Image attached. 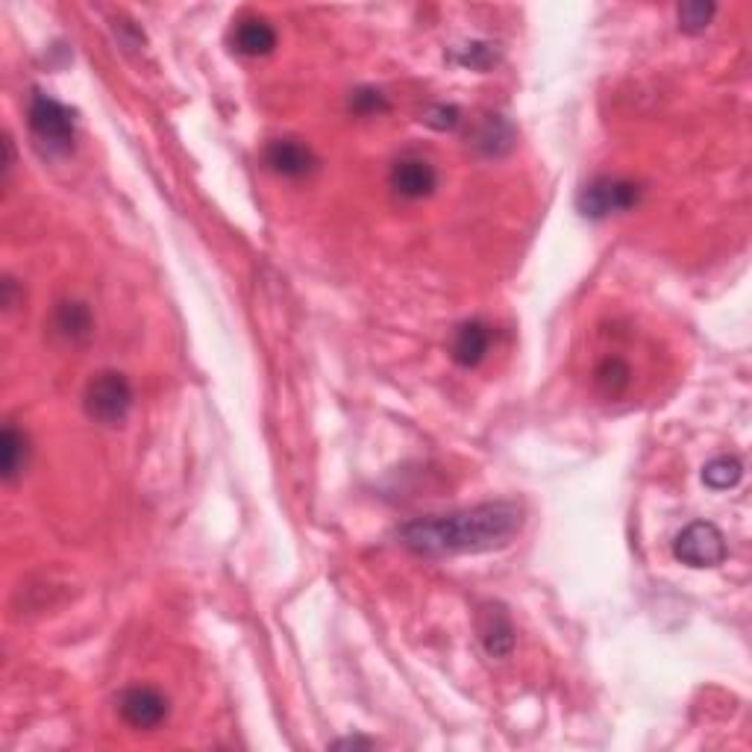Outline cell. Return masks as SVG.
Listing matches in <instances>:
<instances>
[{
  "label": "cell",
  "instance_id": "cell-2",
  "mask_svg": "<svg viewBox=\"0 0 752 752\" xmlns=\"http://www.w3.org/2000/svg\"><path fill=\"white\" fill-rule=\"evenodd\" d=\"M83 409L94 423L103 426H121L133 409V386L121 371H101L89 379L83 395Z\"/></svg>",
  "mask_w": 752,
  "mask_h": 752
},
{
  "label": "cell",
  "instance_id": "cell-9",
  "mask_svg": "<svg viewBox=\"0 0 752 752\" xmlns=\"http://www.w3.org/2000/svg\"><path fill=\"white\" fill-rule=\"evenodd\" d=\"M267 168L288 180H300V176L312 174L318 159H315L312 147L304 145L300 138H276L265 150Z\"/></svg>",
  "mask_w": 752,
  "mask_h": 752
},
{
  "label": "cell",
  "instance_id": "cell-20",
  "mask_svg": "<svg viewBox=\"0 0 752 752\" xmlns=\"http://www.w3.org/2000/svg\"><path fill=\"white\" fill-rule=\"evenodd\" d=\"M332 747L335 750H350V747H374V741H367V738H344V741H335Z\"/></svg>",
  "mask_w": 752,
  "mask_h": 752
},
{
  "label": "cell",
  "instance_id": "cell-1",
  "mask_svg": "<svg viewBox=\"0 0 752 752\" xmlns=\"http://www.w3.org/2000/svg\"><path fill=\"white\" fill-rule=\"evenodd\" d=\"M523 509L512 500H494L449 514L414 517L397 529L406 550L418 556H459L505 547L521 533Z\"/></svg>",
  "mask_w": 752,
  "mask_h": 752
},
{
  "label": "cell",
  "instance_id": "cell-16",
  "mask_svg": "<svg viewBox=\"0 0 752 752\" xmlns=\"http://www.w3.org/2000/svg\"><path fill=\"white\" fill-rule=\"evenodd\" d=\"M743 479V462L738 456H717L703 468V482L711 491H729Z\"/></svg>",
  "mask_w": 752,
  "mask_h": 752
},
{
  "label": "cell",
  "instance_id": "cell-7",
  "mask_svg": "<svg viewBox=\"0 0 752 752\" xmlns=\"http://www.w3.org/2000/svg\"><path fill=\"white\" fill-rule=\"evenodd\" d=\"M477 633L479 641L486 647V652L491 659H509L514 652V643H517V633H514V624L509 612L497 603H488V606L479 608L477 615Z\"/></svg>",
  "mask_w": 752,
  "mask_h": 752
},
{
  "label": "cell",
  "instance_id": "cell-10",
  "mask_svg": "<svg viewBox=\"0 0 752 752\" xmlns=\"http://www.w3.org/2000/svg\"><path fill=\"white\" fill-rule=\"evenodd\" d=\"M488 347H491V327L482 321H468L462 323L456 335H453L449 356H453L456 365L477 367L488 356Z\"/></svg>",
  "mask_w": 752,
  "mask_h": 752
},
{
  "label": "cell",
  "instance_id": "cell-3",
  "mask_svg": "<svg viewBox=\"0 0 752 752\" xmlns=\"http://www.w3.org/2000/svg\"><path fill=\"white\" fill-rule=\"evenodd\" d=\"M30 129L38 138V145H45L50 153H68L77 136V124H73V112L59 103L50 94L36 92L30 98Z\"/></svg>",
  "mask_w": 752,
  "mask_h": 752
},
{
  "label": "cell",
  "instance_id": "cell-15",
  "mask_svg": "<svg viewBox=\"0 0 752 752\" xmlns=\"http://www.w3.org/2000/svg\"><path fill=\"white\" fill-rule=\"evenodd\" d=\"M474 145H477L482 153H488V157H500V153H505V150L514 145L512 124L500 118V115H491V118L477 129V141H474Z\"/></svg>",
  "mask_w": 752,
  "mask_h": 752
},
{
  "label": "cell",
  "instance_id": "cell-5",
  "mask_svg": "<svg viewBox=\"0 0 752 752\" xmlns=\"http://www.w3.org/2000/svg\"><path fill=\"white\" fill-rule=\"evenodd\" d=\"M641 201V189L629 180L600 176L579 192V209L588 218H608L615 212H629Z\"/></svg>",
  "mask_w": 752,
  "mask_h": 752
},
{
  "label": "cell",
  "instance_id": "cell-14",
  "mask_svg": "<svg viewBox=\"0 0 752 752\" xmlns=\"http://www.w3.org/2000/svg\"><path fill=\"white\" fill-rule=\"evenodd\" d=\"M594 383L603 395H608V397L624 395L626 388H629V383H633V367L626 365L620 356H608L596 365Z\"/></svg>",
  "mask_w": 752,
  "mask_h": 752
},
{
  "label": "cell",
  "instance_id": "cell-4",
  "mask_svg": "<svg viewBox=\"0 0 752 752\" xmlns=\"http://www.w3.org/2000/svg\"><path fill=\"white\" fill-rule=\"evenodd\" d=\"M673 556L688 568H717L726 561V538L715 523H688L673 542Z\"/></svg>",
  "mask_w": 752,
  "mask_h": 752
},
{
  "label": "cell",
  "instance_id": "cell-17",
  "mask_svg": "<svg viewBox=\"0 0 752 752\" xmlns=\"http://www.w3.org/2000/svg\"><path fill=\"white\" fill-rule=\"evenodd\" d=\"M717 7L715 3H703V0H691V3H682L680 10H676V15H680V30H685V33H703V30L711 24V19H715Z\"/></svg>",
  "mask_w": 752,
  "mask_h": 752
},
{
  "label": "cell",
  "instance_id": "cell-11",
  "mask_svg": "<svg viewBox=\"0 0 752 752\" xmlns=\"http://www.w3.org/2000/svg\"><path fill=\"white\" fill-rule=\"evenodd\" d=\"M54 332L68 344H86L94 332V315L92 309L80 300H65L56 306L54 312Z\"/></svg>",
  "mask_w": 752,
  "mask_h": 752
},
{
  "label": "cell",
  "instance_id": "cell-12",
  "mask_svg": "<svg viewBox=\"0 0 752 752\" xmlns=\"http://www.w3.org/2000/svg\"><path fill=\"white\" fill-rule=\"evenodd\" d=\"M232 50L241 56H267L276 47V30L265 19H241L232 27Z\"/></svg>",
  "mask_w": 752,
  "mask_h": 752
},
{
  "label": "cell",
  "instance_id": "cell-13",
  "mask_svg": "<svg viewBox=\"0 0 752 752\" xmlns=\"http://www.w3.org/2000/svg\"><path fill=\"white\" fill-rule=\"evenodd\" d=\"M27 435H24L15 423H7V426H3V438H0V470H3V479H7V482H15V479L24 474V468H27Z\"/></svg>",
  "mask_w": 752,
  "mask_h": 752
},
{
  "label": "cell",
  "instance_id": "cell-19",
  "mask_svg": "<svg viewBox=\"0 0 752 752\" xmlns=\"http://www.w3.org/2000/svg\"><path fill=\"white\" fill-rule=\"evenodd\" d=\"M426 115H438V118L426 121L430 127H438V129H453L456 124H459V110L456 106H432Z\"/></svg>",
  "mask_w": 752,
  "mask_h": 752
},
{
  "label": "cell",
  "instance_id": "cell-18",
  "mask_svg": "<svg viewBox=\"0 0 752 752\" xmlns=\"http://www.w3.org/2000/svg\"><path fill=\"white\" fill-rule=\"evenodd\" d=\"M350 106H353L358 115H376V112L388 110V101H386V94L376 92V89H358V92L353 94Z\"/></svg>",
  "mask_w": 752,
  "mask_h": 752
},
{
  "label": "cell",
  "instance_id": "cell-8",
  "mask_svg": "<svg viewBox=\"0 0 752 752\" xmlns=\"http://www.w3.org/2000/svg\"><path fill=\"white\" fill-rule=\"evenodd\" d=\"M391 189L406 201H423L438 189V171L421 157L397 159L391 168Z\"/></svg>",
  "mask_w": 752,
  "mask_h": 752
},
{
  "label": "cell",
  "instance_id": "cell-6",
  "mask_svg": "<svg viewBox=\"0 0 752 752\" xmlns=\"http://www.w3.org/2000/svg\"><path fill=\"white\" fill-rule=\"evenodd\" d=\"M118 711L127 726H133L138 732H150L166 720L171 706H168V697L162 691L150 688V685H136V688H127L121 694Z\"/></svg>",
  "mask_w": 752,
  "mask_h": 752
}]
</instances>
